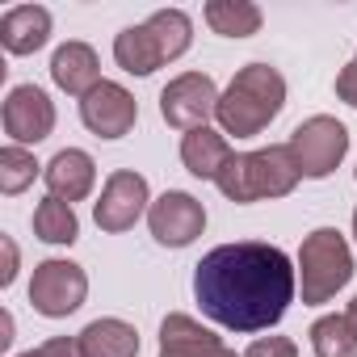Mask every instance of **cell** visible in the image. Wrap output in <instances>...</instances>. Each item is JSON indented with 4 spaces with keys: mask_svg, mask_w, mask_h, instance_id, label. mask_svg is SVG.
Instances as JSON below:
<instances>
[{
    "mask_svg": "<svg viewBox=\"0 0 357 357\" xmlns=\"http://www.w3.org/2000/svg\"><path fill=\"white\" fill-rule=\"evenodd\" d=\"M76 340L84 357H135L139 353V332L126 319H93Z\"/></svg>",
    "mask_w": 357,
    "mask_h": 357,
    "instance_id": "18",
    "label": "cell"
},
{
    "mask_svg": "<svg viewBox=\"0 0 357 357\" xmlns=\"http://www.w3.org/2000/svg\"><path fill=\"white\" fill-rule=\"evenodd\" d=\"M80 118H84V126H89L97 139H122V135H130V126H135V118H139V105H135V97H130L122 84L101 80V84L80 101Z\"/></svg>",
    "mask_w": 357,
    "mask_h": 357,
    "instance_id": "12",
    "label": "cell"
},
{
    "mask_svg": "<svg viewBox=\"0 0 357 357\" xmlns=\"http://www.w3.org/2000/svg\"><path fill=\"white\" fill-rule=\"evenodd\" d=\"M336 97H340L344 105H353V109H357V59L336 76Z\"/></svg>",
    "mask_w": 357,
    "mask_h": 357,
    "instance_id": "24",
    "label": "cell"
},
{
    "mask_svg": "<svg viewBox=\"0 0 357 357\" xmlns=\"http://www.w3.org/2000/svg\"><path fill=\"white\" fill-rule=\"evenodd\" d=\"M22 357H43V353H38V349H30V353H22Z\"/></svg>",
    "mask_w": 357,
    "mask_h": 357,
    "instance_id": "28",
    "label": "cell"
},
{
    "mask_svg": "<svg viewBox=\"0 0 357 357\" xmlns=\"http://www.w3.org/2000/svg\"><path fill=\"white\" fill-rule=\"evenodd\" d=\"M43 176H47L51 198H59V202L72 206V202H84V198L93 194L97 164H93L89 151H80V147H63V151H55V160L43 168Z\"/></svg>",
    "mask_w": 357,
    "mask_h": 357,
    "instance_id": "14",
    "label": "cell"
},
{
    "mask_svg": "<svg viewBox=\"0 0 357 357\" xmlns=\"http://www.w3.org/2000/svg\"><path fill=\"white\" fill-rule=\"evenodd\" d=\"M147 227L164 248H185L206 231V206L185 190H168V194H160L151 202Z\"/></svg>",
    "mask_w": 357,
    "mask_h": 357,
    "instance_id": "9",
    "label": "cell"
},
{
    "mask_svg": "<svg viewBox=\"0 0 357 357\" xmlns=\"http://www.w3.org/2000/svg\"><path fill=\"white\" fill-rule=\"evenodd\" d=\"M206 26L223 38H252L261 30V9L248 5V0H211Z\"/></svg>",
    "mask_w": 357,
    "mask_h": 357,
    "instance_id": "19",
    "label": "cell"
},
{
    "mask_svg": "<svg viewBox=\"0 0 357 357\" xmlns=\"http://www.w3.org/2000/svg\"><path fill=\"white\" fill-rule=\"evenodd\" d=\"M231 160V147L223 139V130H211V126H198L181 139V164L202 176V181H219V172L227 168Z\"/></svg>",
    "mask_w": 357,
    "mask_h": 357,
    "instance_id": "17",
    "label": "cell"
},
{
    "mask_svg": "<svg viewBox=\"0 0 357 357\" xmlns=\"http://www.w3.org/2000/svg\"><path fill=\"white\" fill-rule=\"evenodd\" d=\"M84 294H89V278H84V269L72 265V261H43V265L34 269V278H30V303H34V311L47 315V319L72 315V311L84 303Z\"/></svg>",
    "mask_w": 357,
    "mask_h": 357,
    "instance_id": "8",
    "label": "cell"
},
{
    "mask_svg": "<svg viewBox=\"0 0 357 357\" xmlns=\"http://www.w3.org/2000/svg\"><path fill=\"white\" fill-rule=\"evenodd\" d=\"M286 147H290L298 172H303V176H315V181H319V176L336 172V164L344 160V151H349V130H344L336 118L315 114V118H307V122L294 126V135H290Z\"/></svg>",
    "mask_w": 357,
    "mask_h": 357,
    "instance_id": "6",
    "label": "cell"
},
{
    "mask_svg": "<svg viewBox=\"0 0 357 357\" xmlns=\"http://www.w3.org/2000/svg\"><path fill=\"white\" fill-rule=\"evenodd\" d=\"M0 252H5V265H0V286H13V278H17V244L9 236H0Z\"/></svg>",
    "mask_w": 357,
    "mask_h": 357,
    "instance_id": "25",
    "label": "cell"
},
{
    "mask_svg": "<svg viewBox=\"0 0 357 357\" xmlns=\"http://www.w3.org/2000/svg\"><path fill=\"white\" fill-rule=\"evenodd\" d=\"M311 349L315 357H357V336L344 315H324L311 324Z\"/></svg>",
    "mask_w": 357,
    "mask_h": 357,
    "instance_id": "21",
    "label": "cell"
},
{
    "mask_svg": "<svg viewBox=\"0 0 357 357\" xmlns=\"http://www.w3.org/2000/svg\"><path fill=\"white\" fill-rule=\"evenodd\" d=\"M219 89H215V80L206 76V72H185V76H176V80H168L164 84V93H160V114H164V122L168 126H176V130H198V126H206V118H215V109H219Z\"/></svg>",
    "mask_w": 357,
    "mask_h": 357,
    "instance_id": "7",
    "label": "cell"
},
{
    "mask_svg": "<svg viewBox=\"0 0 357 357\" xmlns=\"http://www.w3.org/2000/svg\"><path fill=\"white\" fill-rule=\"evenodd\" d=\"M298 269L278 244L240 240L211 248L194 269V298L202 315L231 332L273 328L294 303Z\"/></svg>",
    "mask_w": 357,
    "mask_h": 357,
    "instance_id": "1",
    "label": "cell"
},
{
    "mask_svg": "<svg viewBox=\"0 0 357 357\" xmlns=\"http://www.w3.org/2000/svg\"><path fill=\"white\" fill-rule=\"evenodd\" d=\"M51 38V13L43 5H17L0 17V43L9 55H34Z\"/></svg>",
    "mask_w": 357,
    "mask_h": 357,
    "instance_id": "16",
    "label": "cell"
},
{
    "mask_svg": "<svg viewBox=\"0 0 357 357\" xmlns=\"http://www.w3.org/2000/svg\"><path fill=\"white\" fill-rule=\"evenodd\" d=\"M34 172H38V164H34V155L26 147L9 143L0 151V190L5 194H22L26 185H34Z\"/></svg>",
    "mask_w": 357,
    "mask_h": 357,
    "instance_id": "22",
    "label": "cell"
},
{
    "mask_svg": "<svg viewBox=\"0 0 357 357\" xmlns=\"http://www.w3.org/2000/svg\"><path fill=\"white\" fill-rule=\"evenodd\" d=\"M353 278V252L344 244V236L336 227H315L303 248H298V286H303V303L319 307L328 298H336V290H344Z\"/></svg>",
    "mask_w": 357,
    "mask_h": 357,
    "instance_id": "5",
    "label": "cell"
},
{
    "mask_svg": "<svg viewBox=\"0 0 357 357\" xmlns=\"http://www.w3.org/2000/svg\"><path fill=\"white\" fill-rule=\"evenodd\" d=\"M34 236L47 240V244H72V240L80 236V223H76V215H72L68 202L43 198L38 211H34Z\"/></svg>",
    "mask_w": 357,
    "mask_h": 357,
    "instance_id": "20",
    "label": "cell"
},
{
    "mask_svg": "<svg viewBox=\"0 0 357 357\" xmlns=\"http://www.w3.org/2000/svg\"><path fill=\"white\" fill-rule=\"evenodd\" d=\"M298 164L290 155L286 143L278 147H261V151H244V155H231L227 168L219 172V190L227 202H265V198H286L294 185H298Z\"/></svg>",
    "mask_w": 357,
    "mask_h": 357,
    "instance_id": "4",
    "label": "cell"
},
{
    "mask_svg": "<svg viewBox=\"0 0 357 357\" xmlns=\"http://www.w3.org/2000/svg\"><path fill=\"white\" fill-rule=\"evenodd\" d=\"M244 357H298V344L286 336H261L244 349Z\"/></svg>",
    "mask_w": 357,
    "mask_h": 357,
    "instance_id": "23",
    "label": "cell"
},
{
    "mask_svg": "<svg viewBox=\"0 0 357 357\" xmlns=\"http://www.w3.org/2000/svg\"><path fill=\"white\" fill-rule=\"evenodd\" d=\"M194 43V22L181 9H160L143 26H130L114 38V59L130 76H151L155 68L172 63L176 55H185Z\"/></svg>",
    "mask_w": 357,
    "mask_h": 357,
    "instance_id": "3",
    "label": "cell"
},
{
    "mask_svg": "<svg viewBox=\"0 0 357 357\" xmlns=\"http://www.w3.org/2000/svg\"><path fill=\"white\" fill-rule=\"evenodd\" d=\"M344 319H349V328H353V336H357V298L349 303V311H344Z\"/></svg>",
    "mask_w": 357,
    "mask_h": 357,
    "instance_id": "27",
    "label": "cell"
},
{
    "mask_svg": "<svg viewBox=\"0 0 357 357\" xmlns=\"http://www.w3.org/2000/svg\"><path fill=\"white\" fill-rule=\"evenodd\" d=\"M353 236H357V211H353Z\"/></svg>",
    "mask_w": 357,
    "mask_h": 357,
    "instance_id": "29",
    "label": "cell"
},
{
    "mask_svg": "<svg viewBox=\"0 0 357 357\" xmlns=\"http://www.w3.org/2000/svg\"><path fill=\"white\" fill-rule=\"evenodd\" d=\"M51 80L72 93V97H89L97 84H101V63H97V51L89 43H63L51 59Z\"/></svg>",
    "mask_w": 357,
    "mask_h": 357,
    "instance_id": "15",
    "label": "cell"
},
{
    "mask_svg": "<svg viewBox=\"0 0 357 357\" xmlns=\"http://www.w3.org/2000/svg\"><path fill=\"white\" fill-rule=\"evenodd\" d=\"M286 105V80L278 68L269 63H248L236 72V80L227 84V93L219 97V126L223 135H236V139H252L261 135Z\"/></svg>",
    "mask_w": 357,
    "mask_h": 357,
    "instance_id": "2",
    "label": "cell"
},
{
    "mask_svg": "<svg viewBox=\"0 0 357 357\" xmlns=\"http://www.w3.org/2000/svg\"><path fill=\"white\" fill-rule=\"evenodd\" d=\"M147 202H151L147 181L130 168H118V172H109V181H105V190H101V198L93 206V219H97L101 231H126V227L139 223L143 211H151Z\"/></svg>",
    "mask_w": 357,
    "mask_h": 357,
    "instance_id": "10",
    "label": "cell"
},
{
    "mask_svg": "<svg viewBox=\"0 0 357 357\" xmlns=\"http://www.w3.org/2000/svg\"><path fill=\"white\" fill-rule=\"evenodd\" d=\"M160 357H236L211 328H202L194 315L172 311L160 324Z\"/></svg>",
    "mask_w": 357,
    "mask_h": 357,
    "instance_id": "13",
    "label": "cell"
},
{
    "mask_svg": "<svg viewBox=\"0 0 357 357\" xmlns=\"http://www.w3.org/2000/svg\"><path fill=\"white\" fill-rule=\"evenodd\" d=\"M0 344H13V315L0 319Z\"/></svg>",
    "mask_w": 357,
    "mask_h": 357,
    "instance_id": "26",
    "label": "cell"
},
{
    "mask_svg": "<svg viewBox=\"0 0 357 357\" xmlns=\"http://www.w3.org/2000/svg\"><path fill=\"white\" fill-rule=\"evenodd\" d=\"M55 130V105L38 84H17L5 97V135L26 147V143H43Z\"/></svg>",
    "mask_w": 357,
    "mask_h": 357,
    "instance_id": "11",
    "label": "cell"
}]
</instances>
